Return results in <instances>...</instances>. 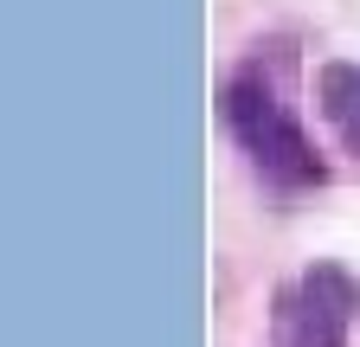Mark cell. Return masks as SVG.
I'll return each instance as SVG.
<instances>
[{
	"label": "cell",
	"mask_w": 360,
	"mask_h": 347,
	"mask_svg": "<svg viewBox=\"0 0 360 347\" xmlns=\"http://www.w3.org/2000/svg\"><path fill=\"white\" fill-rule=\"evenodd\" d=\"M360 283L341 264H309L270 302V347H347Z\"/></svg>",
	"instance_id": "7a4b0ae2"
},
{
	"label": "cell",
	"mask_w": 360,
	"mask_h": 347,
	"mask_svg": "<svg viewBox=\"0 0 360 347\" xmlns=\"http://www.w3.org/2000/svg\"><path fill=\"white\" fill-rule=\"evenodd\" d=\"M315 110L328 116V129L341 136V148L360 161V65L354 58L315 65Z\"/></svg>",
	"instance_id": "3957f363"
},
{
	"label": "cell",
	"mask_w": 360,
	"mask_h": 347,
	"mask_svg": "<svg viewBox=\"0 0 360 347\" xmlns=\"http://www.w3.org/2000/svg\"><path fill=\"white\" fill-rule=\"evenodd\" d=\"M219 116H225L238 155L251 161V174H257L264 187H277V193H315V187L328 181V161L315 155L309 129L283 103V84L264 71V58H245L232 77L219 84Z\"/></svg>",
	"instance_id": "6da1fadb"
}]
</instances>
